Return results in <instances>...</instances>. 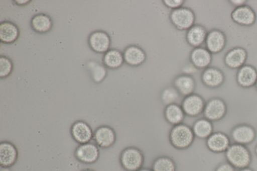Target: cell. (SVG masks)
Listing matches in <instances>:
<instances>
[{
  "instance_id": "cell-1",
  "label": "cell",
  "mask_w": 257,
  "mask_h": 171,
  "mask_svg": "<svg viewBox=\"0 0 257 171\" xmlns=\"http://www.w3.org/2000/svg\"><path fill=\"white\" fill-rule=\"evenodd\" d=\"M226 156L228 163L238 169L248 167L251 162V152L245 145H230L226 151Z\"/></svg>"
},
{
  "instance_id": "cell-2",
  "label": "cell",
  "mask_w": 257,
  "mask_h": 171,
  "mask_svg": "<svg viewBox=\"0 0 257 171\" xmlns=\"http://www.w3.org/2000/svg\"><path fill=\"white\" fill-rule=\"evenodd\" d=\"M194 136L190 127L180 124L176 125L172 129L170 139L174 147L178 149H185L192 145Z\"/></svg>"
},
{
  "instance_id": "cell-3",
  "label": "cell",
  "mask_w": 257,
  "mask_h": 171,
  "mask_svg": "<svg viewBox=\"0 0 257 171\" xmlns=\"http://www.w3.org/2000/svg\"><path fill=\"white\" fill-rule=\"evenodd\" d=\"M144 163V154L138 148L127 147L121 152L120 163L127 171H139L141 169Z\"/></svg>"
},
{
  "instance_id": "cell-4",
  "label": "cell",
  "mask_w": 257,
  "mask_h": 171,
  "mask_svg": "<svg viewBox=\"0 0 257 171\" xmlns=\"http://www.w3.org/2000/svg\"><path fill=\"white\" fill-rule=\"evenodd\" d=\"M88 43L91 49L97 54H105L111 47V38L107 32L96 31L89 36Z\"/></svg>"
},
{
  "instance_id": "cell-5",
  "label": "cell",
  "mask_w": 257,
  "mask_h": 171,
  "mask_svg": "<svg viewBox=\"0 0 257 171\" xmlns=\"http://www.w3.org/2000/svg\"><path fill=\"white\" fill-rule=\"evenodd\" d=\"M75 155L80 162L86 164L94 163L99 158V149L97 145L91 142L80 144L75 150Z\"/></svg>"
},
{
  "instance_id": "cell-6",
  "label": "cell",
  "mask_w": 257,
  "mask_h": 171,
  "mask_svg": "<svg viewBox=\"0 0 257 171\" xmlns=\"http://www.w3.org/2000/svg\"><path fill=\"white\" fill-rule=\"evenodd\" d=\"M171 19L178 29L186 30L192 27L195 17L194 13L190 9L181 8L173 11L171 13Z\"/></svg>"
},
{
  "instance_id": "cell-7",
  "label": "cell",
  "mask_w": 257,
  "mask_h": 171,
  "mask_svg": "<svg viewBox=\"0 0 257 171\" xmlns=\"http://www.w3.org/2000/svg\"><path fill=\"white\" fill-rule=\"evenodd\" d=\"M71 133L73 139L80 144L90 142L94 136L90 126L83 121L75 122L71 128Z\"/></svg>"
},
{
  "instance_id": "cell-8",
  "label": "cell",
  "mask_w": 257,
  "mask_h": 171,
  "mask_svg": "<svg viewBox=\"0 0 257 171\" xmlns=\"http://www.w3.org/2000/svg\"><path fill=\"white\" fill-rule=\"evenodd\" d=\"M93 138L98 146L109 148L115 143L116 135L115 131L111 127L102 126L96 129Z\"/></svg>"
},
{
  "instance_id": "cell-9",
  "label": "cell",
  "mask_w": 257,
  "mask_h": 171,
  "mask_svg": "<svg viewBox=\"0 0 257 171\" xmlns=\"http://www.w3.org/2000/svg\"><path fill=\"white\" fill-rule=\"evenodd\" d=\"M18 158V149L13 143L6 141L0 144V165L2 167H12L16 163Z\"/></svg>"
},
{
  "instance_id": "cell-10",
  "label": "cell",
  "mask_w": 257,
  "mask_h": 171,
  "mask_svg": "<svg viewBox=\"0 0 257 171\" xmlns=\"http://www.w3.org/2000/svg\"><path fill=\"white\" fill-rule=\"evenodd\" d=\"M181 108L185 114L189 116L195 117L200 115L205 108V102L200 96L197 95H190L187 96L182 103Z\"/></svg>"
},
{
  "instance_id": "cell-11",
  "label": "cell",
  "mask_w": 257,
  "mask_h": 171,
  "mask_svg": "<svg viewBox=\"0 0 257 171\" xmlns=\"http://www.w3.org/2000/svg\"><path fill=\"white\" fill-rule=\"evenodd\" d=\"M226 112V105L219 99H213L209 101L204 110L206 119L210 121H219L224 116Z\"/></svg>"
},
{
  "instance_id": "cell-12",
  "label": "cell",
  "mask_w": 257,
  "mask_h": 171,
  "mask_svg": "<svg viewBox=\"0 0 257 171\" xmlns=\"http://www.w3.org/2000/svg\"><path fill=\"white\" fill-rule=\"evenodd\" d=\"M232 138L236 144L245 145L251 144L256 138V131L249 125H240L232 131Z\"/></svg>"
},
{
  "instance_id": "cell-13",
  "label": "cell",
  "mask_w": 257,
  "mask_h": 171,
  "mask_svg": "<svg viewBox=\"0 0 257 171\" xmlns=\"http://www.w3.org/2000/svg\"><path fill=\"white\" fill-rule=\"evenodd\" d=\"M19 28L14 23L6 21L0 24V40L5 44H13L20 37Z\"/></svg>"
},
{
  "instance_id": "cell-14",
  "label": "cell",
  "mask_w": 257,
  "mask_h": 171,
  "mask_svg": "<svg viewBox=\"0 0 257 171\" xmlns=\"http://www.w3.org/2000/svg\"><path fill=\"white\" fill-rule=\"evenodd\" d=\"M232 18L238 24L250 26L255 22L256 15L251 8L243 6L235 9L232 13Z\"/></svg>"
},
{
  "instance_id": "cell-15",
  "label": "cell",
  "mask_w": 257,
  "mask_h": 171,
  "mask_svg": "<svg viewBox=\"0 0 257 171\" xmlns=\"http://www.w3.org/2000/svg\"><path fill=\"white\" fill-rule=\"evenodd\" d=\"M206 144L211 151L219 153L226 151L230 146V142L228 136L224 133H216L209 136Z\"/></svg>"
},
{
  "instance_id": "cell-16",
  "label": "cell",
  "mask_w": 257,
  "mask_h": 171,
  "mask_svg": "<svg viewBox=\"0 0 257 171\" xmlns=\"http://www.w3.org/2000/svg\"><path fill=\"white\" fill-rule=\"evenodd\" d=\"M237 81L241 87L249 88L256 84L257 71L254 67L245 65L241 67L237 73Z\"/></svg>"
},
{
  "instance_id": "cell-17",
  "label": "cell",
  "mask_w": 257,
  "mask_h": 171,
  "mask_svg": "<svg viewBox=\"0 0 257 171\" xmlns=\"http://www.w3.org/2000/svg\"><path fill=\"white\" fill-rule=\"evenodd\" d=\"M124 61L132 66H138L146 61V55L141 48L137 46H130L123 52Z\"/></svg>"
},
{
  "instance_id": "cell-18",
  "label": "cell",
  "mask_w": 257,
  "mask_h": 171,
  "mask_svg": "<svg viewBox=\"0 0 257 171\" xmlns=\"http://www.w3.org/2000/svg\"><path fill=\"white\" fill-rule=\"evenodd\" d=\"M31 27L37 33H48L52 29L53 21L49 16L45 14H38L32 18Z\"/></svg>"
},
{
  "instance_id": "cell-19",
  "label": "cell",
  "mask_w": 257,
  "mask_h": 171,
  "mask_svg": "<svg viewBox=\"0 0 257 171\" xmlns=\"http://www.w3.org/2000/svg\"><path fill=\"white\" fill-rule=\"evenodd\" d=\"M206 42L208 51L212 53H218L223 49L226 44V38L222 32L213 31L208 34Z\"/></svg>"
},
{
  "instance_id": "cell-20",
  "label": "cell",
  "mask_w": 257,
  "mask_h": 171,
  "mask_svg": "<svg viewBox=\"0 0 257 171\" xmlns=\"http://www.w3.org/2000/svg\"><path fill=\"white\" fill-rule=\"evenodd\" d=\"M246 59V51L242 48H236L226 55L225 62L229 68H238L244 65Z\"/></svg>"
},
{
  "instance_id": "cell-21",
  "label": "cell",
  "mask_w": 257,
  "mask_h": 171,
  "mask_svg": "<svg viewBox=\"0 0 257 171\" xmlns=\"http://www.w3.org/2000/svg\"><path fill=\"white\" fill-rule=\"evenodd\" d=\"M124 62L123 54L120 50L110 49L103 57V63L107 68L117 69L120 68Z\"/></svg>"
},
{
  "instance_id": "cell-22",
  "label": "cell",
  "mask_w": 257,
  "mask_h": 171,
  "mask_svg": "<svg viewBox=\"0 0 257 171\" xmlns=\"http://www.w3.org/2000/svg\"><path fill=\"white\" fill-rule=\"evenodd\" d=\"M207 37L205 28L196 25L190 28L187 33V41L193 47H199Z\"/></svg>"
},
{
  "instance_id": "cell-23",
  "label": "cell",
  "mask_w": 257,
  "mask_h": 171,
  "mask_svg": "<svg viewBox=\"0 0 257 171\" xmlns=\"http://www.w3.org/2000/svg\"><path fill=\"white\" fill-rule=\"evenodd\" d=\"M191 59L192 63L197 68H203L210 64L212 57L208 50L199 48L193 51Z\"/></svg>"
},
{
  "instance_id": "cell-24",
  "label": "cell",
  "mask_w": 257,
  "mask_h": 171,
  "mask_svg": "<svg viewBox=\"0 0 257 171\" xmlns=\"http://www.w3.org/2000/svg\"><path fill=\"white\" fill-rule=\"evenodd\" d=\"M185 112L182 108L178 105H171L167 106L165 109V118L171 124L179 125L182 122L185 117Z\"/></svg>"
},
{
  "instance_id": "cell-25",
  "label": "cell",
  "mask_w": 257,
  "mask_h": 171,
  "mask_svg": "<svg viewBox=\"0 0 257 171\" xmlns=\"http://www.w3.org/2000/svg\"><path fill=\"white\" fill-rule=\"evenodd\" d=\"M202 78L208 87H217L223 82L224 76L218 69L211 68L204 71Z\"/></svg>"
},
{
  "instance_id": "cell-26",
  "label": "cell",
  "mask_w": 257,
  "mask_h": 171,
  "mask_svg": "<svg viewBox=\"0 0 257 171\" xmlns=\"http://www.w3.org/2000/svg\"><path fill=\"white\" fill-rule=\"evenodd\" d=\"M174 84L180 94L185 96L192 95L195 88L194 80L189 75L180 76L176 78Z\"/></svg>"
},
{
  "instance_id": "cell-27",
  "label": "cell",
  "mask_w": 257,
  "mask_h": 171,
  "mask_svg": "<svg viewBox=\"0 0 257 171\" xmlns=\"http://www.w3.org/2000/svg\"><path fill=\"white\" fill-rule=\"evenodd\" d=\"M194 135L199 138H206L212 135V122L207 119H200L194 124L193 127Z\"/></svg>"
},
{
  "instance_id": "cell-28",
  "label": "cell",
  "mask_w": 257,
  "mask_h": 171,
  "mask_svg": "<svg viewBox=\"0 0 257 171\" xmlns=\"http://www.w3.org/2000/svg\"><path fill=\"white\" fill-rule=\"evenodd\" d=\"M87 67L94 82L98 84L105 79L107 75V70L105 66L97 62L89 61Z\"/></svg>"
},
{
  "instance_id": "cell-29",
  "label": "cell",
  "mask_w": 257,
  "mask_h": 171,
  "mask_svg": "<svg viewBox=\"0 0 257 171\" xmlns=\"http://www.w3.org/2000/svg\"><path fill=\"white\" fill-rule=\"evenodd\" d=\"M153 171H176L175 162L169 157L162 156L154 161Z\"/></svg>"
},
{
  "instance_id": "cell-30",
  "label": "cell",
  "mask_w": 257,
  "mask_h": 171,
  "mask_svg": "<svg viewBox=\"0 0 257 171\" xmlns=\"http://www.w3.org/2000/svg\"><path fill=\"white\" fill-rule=\"evenodd\" d=\"M180 92L174 89V88L169 87L164 90L162 94V99L163 103L167 106L171 105H178V103L180 99Z\"/></svg>"
},
{
  "instance_id": "cell-31",
  "label": "cell",
  "mask_w": 257,
  "mask_h": 171,
  "mask_svg": "<svg viewBox=\"0 0 257 171\" xmlns=\"http://www.w3.org/2000/svg\"><path fill=\"white\" fill-rule=\"evenodd\" d=\"M14 64L11 59L6 56L0 57V77H8L13 70Z\"/></svg>"
},
{
  "instance_id": "cell-32",
  "label": "cell",
  "mask_w": 257,
  "mask_h": 171,
  "mask_svg": "<svg viewBox=\"0 0 257 171\" xmlns=\"http://www.w3.org/2000/svg\"><path fill=\"white\" fill-rule=\"evenodd\" d=\"M183 3H184V2L181 1V0H173V1H171V0H167V1L164 2L165 6L168 7L169 8L174 9V10L177 9L181 8Z\"/></svg>"
},
{
  "instance_id": "cell-33",
  "label": "cell",
  "mask_w": 257,
  "mask_h": 171,
  "mask_svg": "<svg viewBox=\"0 0 257 171\" xmlns=\"http://www.w3.org/2000/svg\"><path fill=\"white\" fill-rule=\"evenodd\" d=\"M235 168L230 163H224L218 166L215 171H235Z\"/></svg>"
},
{
  "instance_id": "cell-34",
  "label": "cell",
  "mask_w": 257,
  "mask_h": 171,
  "mask_svg": "<svg viewBox=\"0 0 257 171\" xmlns=\"http://www.w3.org/2000/svg\"><path fill=\"white\" fill-rule=\"evenodd\" d=\"M231 2L233 5L237 6V8H238V7L244 6V4H245V1H231Z\"/></svg>"
},
{
  "instance_id": "cell-35",
  "label": "cell",
  "mask_w": 257,
  "mask_h": 171,
  "mask_svg": "<svg viewBox=\"0 0 257 171\" xmlns=\"http://www.w3.org/2000/svg\"><path fill=\"white\" fill-rule=\"evenodd\" d=\"M16 4L18 5V6H25V5H27L30 3L31 1H26V0H24V1H16Z\"/></svg>"
},
{
  "instance_id": "cell-36",
  "label": "cell",
  "mask_w": 257,
  "mask_h": 171,
  "mask_svg": "<svg viewBox=\"0 0 257 171\" xmlns=\"http://www.w3.org/2000/svg\"><path fill=\"white\" fill-rule=\"evenodd\" d=\"M239 171H254L253 169H251V168H250L249 167H246L244 168H242V169H240Z\"/></svg>"
},
{
  "instance_id": "cell-37",
  "label": "cell",
  "mask_w": 257,
  "mask_h": 171,
  "mask_svg": "<svg viewBox=\"0 0 257 171\" xmlns=\"http://www.w3.org/2000/svg\"><path fill=\"white\" fill-rule=\"evenodd\" d=\"M139 171H153V170H151V169H148V168H141V169Z\"/></svg>"
},
{
  "instance_id": "cell-38",
  "label": "cell",
  "mask_w": 257,
  "mask_h": 171,
  "mask_svg": "<svg viewBox=\"0 0 257 171\" xmlns=\"http://www.w3.org/2000/svg\"><path fill=\"white\" fill-rule=\"evenodd\" d=\"M255 154H256V155L257 156V145H256V146L255 147Z\"/></svg>"
},
{
  "instance_id": "cell-39",
  "label": "cell",
  "mask_w": 257,
  "mask_h": 171,
  "mask_svg": "<svg viewBox=\"0 0 257 171\" xmlns=\"http://www.w3.org/2000/svg\"><path fill=\"white\" fill-rule=\"evenodd\" d=\"M82 171H94V170H90V169H86V170H82Z\"/></svg>"
},
{
  "instance_id": "cell-40",
  "label": "cell",
  "mask_w": 257,
  "mask_h": 171,
  "mask_svg": "<svg viewBox=\"0 0 257 171\" xmlns=\"http://www.w3.org/2000/svg\"><path fill=\"white\" fill-rule=\"evenodd\" d=\"M256 89H257V81L256 82Z\"/></svg>"
}]
</instances>
